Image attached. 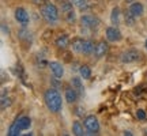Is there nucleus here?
Here are the masks:
<instances>
[{"label": "nucleus", "mask_w": 147, "mask_h": 136, "mask_svg": "<svg viewBox=\"0 0 147 136\" xmlns=\"http://www.w3.org/2000/svg\"><path fill=\"white\" fill-rule=\"evenodd\" d=\"M44 102L47 109L53 113V114H57L61 112L63 109V98L61 94L59 93L55 87H49L44 91Z\"/></svg>", "instance_id": "nucleus-1"}, {"label": "nucleus", "mask_w": 147, "mask_h": 136, "mask_svg": "<svg viewBox=\"0 0 147 136\" xmlns=\"http://www.w3.org/2000/svg\"><path fill=\"white\" fill-rule=\"evenodd\" d=\"M40 14H41L42 19L51 26H55L60 19V10L53 3H47L45 1L44 4H41Z\"/></svg>", "instance_id": "nucleus-2"}, {"label": "nucleus", "mask_w": 147, "mask_h": 136, "mask_svg": "<svg viewBox=\"0 0 147 136\" xmlns=\"http://www.w3.org/2000/svg\"><path fill=\"white\" fill-rule=\"evenodd\" d=\"M83 124H84L87 135H98L100 133V129H101L100 121H98V118L94 114L86 116L83 118Z\"/></svg>", "instance_id": "nucleus-3"}, {"label": "nucleus", "mask_w": 147, "mask_h": 136, "mask_svg": "<svg viewBox=\"0 0 147 136\" xmlns=\"http://www.w3.org/2000/svg\"><path fill=\"white\" fill-rule=\"evenodd\" d=\"M14 18L22 27H27L30 23V14L23 7H16L15 11H14Z\"/></svg>", "instance_id": "nucleus-4"}, {"label": "nucleus", "mask_w": 147, "mask_h": 136, "mask_svg": "<svg viewBox=\"0 0 147 136\" xmlns=\"http://www.w3.org/2000/svg\"><path fill=\"white\" fill-rule=\"evenodd\" d=\"M140 57H142V55H140V52L138 49H127L125 52L121 53L120 60H121V63H124V64H132V63L139 61Z\"/></svg>", "instance_id": "nucleus-5"}, {"label": "nucleus", "mask_w": 147, "mask_h": 136, "mask_svg": "<svg viewBox=\"0 0 147 136\" xmlns=\"http://www.w3.org/2000/svg\"><path fill=\"white\" fill-rule=\"evenodd\" d=\"M80 26L84 29H90V30H94L100 26V19L95 15L91 14H84L80 16Z\"/></svg>", "instance_id": "nucleus-6"}, {"label": "nucleus", "mask_w": 147, "mask_h": 136, "mask_svg": "<svg viewBox=\"0 0 147 136\" xmlns=\"http://www.w3.org/2000/svg\"><path fill=\"white\" fill-rule=\"evenodd\" d=\"M105 38L109 42H120L123 40V34H121L119 26H108L105 29Z\"/></svg>", "instance_id": "nucleus-7"}, {"label": "nucleus", "mask_w": 147, "mask_h": 136, "mask_svg": "<svg viewBox=\"0 0 147 136\" xmlns=\"http://www.w3.org/2000/svg\"><path fill=\"white\" fill-rule=\"evenodd\" d=\"M108 40H100L98 42H95V48H94V57L95 59H102L105 57L108 52H109V44H108Z\"/></svg>", "instance_id": "nucleus-8"}, {"label": "nucleus", "mask_w": 147, "mask_h": 136, "mask_svg": "<svg viewBox=\"0 0 147 136\" xmlns=\"http://www.w3.org/2000/svg\"><path fill=\"white\" fill-rule=\"evenodd\" d=\"M48 68L51 69L53 78L61 79L64 76V67L61 63H59V61H49L48 63Z\"/></svg>", "instance_id": "nucleus-9"}, {"label": "nucleus", "mask_w": 147, "mask_h": 136, "mask_svg": "<svg viewBox=\"0 0 147 136\" xmlns=\"http://www.w3.org/2000/svg\"><path fill=\"white\" fill-rule=\"evenodd\" d=\"M79 95H80V94H79L78 91L74 89L72 86H68V87H65V89H64V100L67 101L69 105L76 104Z\"/></svg>", "instance_id": "nucleus-10"}, {"label": "nucleus", "mask_w": 147, "mask_h": 136, "mask_svg": "<svg viewBox=\"0 0 147 136\" xmlns=\"http://www.w3.org/2000/svg\"><path fill=\"white\" fill-rule=\"evenodd\" d=\"M55 45H56V48L57 49H67L68 46H71V40H69L68 34H65V33H63V34H59L57 37H56V40H55Z\"/></svg>", "instance_id": "nucleus-11"}, {"label": "nucleus", "mask_w": 147, "mask_h": 136, "mask_svg": "<svg viewBox=\"0 0 147 136\" xmlns=\"http://www.w3.org/2000/svg\"><path fill=\"white\" fill-rule=\"evenodd\" d=\"M128 10L131 11V12L136 16V18H140V16H143V14H144V5H143L140 1L135 0V1L129 3V5H128Z\"/></svg>", "instance_id": "nucleus-12"}, {"label": "nucleus", "mask_w": 147, "mask_h": 136, "mask_svg": "<svg viewBox=\"0 0 147 136\" xmlns=\"http://www.w3.org/2000/svg\"><path fill=\"white\" fill-rule=\"evenodd\" d=\"M16 124H18V127L22 129V132L23 131H27L30 127H32V118L29 117V116H19L18 118H16Z\"/></svg>", "instance_id": "nucleus-13"}, {"label": "nucleus", "mask_w": 147, "mask_h": 136, "mask_svg": "<svg viewBox=\"0 0 147 136\" xmlns=\"http://www.w3.org/2000/svg\"><path fill=\"white\" fill-rule=\"evenodd\" d=\"M82 79H83L82 76H80V78H79V76H72V78H71V86H72L80 95L84 94V86H83V80H82Z\"/></svg>", "instance_id": "nucleus-14"}, {"label": "nucleus", "mask_w": 147, "mask_h": 136, "mask_svg": "<svg viewBox=\"0 0 147 136\" xmlns=\"http://www.w3.org/2000/svg\"><path fill=\"white\" fill-rule=\"evenodd\" d=\"M72 133H74V135H76V136L87 135L86 128H84V124H82L79 120H75L72 123Z\"/></svg>", "instance_id": "nucleus-15"}, {"label": "nucleus", "mask_w": 147, "mask_h": 136, "mask_svg": "<svg viewBox=\"0 0 147 136\" xmlns=\"http://www.w3.org/2000/svg\"><path fill=\"white\" fill-rule=\"evenodd\" d=\"M83 41H84L83 38H80V37H75L72 41H71V49H72V52L82 55V49H83Z\"/></svg>", "instance_id": "nucleus-16"}, {"label": "nucleus", "mask_w": 147, "mask_h": 136, "mask_svg": "<svg viewBox=\"0 0 147 136\" xmlns=\"http://www.w3.org/2000/svg\"><path fill=\"white\" fill-rule=\"evenodd\" d=\"M120 16H121V11L120 8L116 5L112 8V12H110V23L113 26H119L120 25Z\"/></svg>", "instance_id": "nucleus-17"}, {"label": "nucleus", "mask_w": 147, "mask_h": 136, "mask_svg": "<svg viewBox=\"0 0 147 136\" xmlns=\"http://www.w3.org/2000/svg\"><path fill=\"white\" fill-rule=\"evenodd\" d=\"M94 48H95V44L91 40H84L83 41V49H82V55L84 56H90L94 53Z\"/></svg>", "instance_id": "nucleus-18"}, {"label": "nucleus", "mask_w": 147, "mask_h": 136, "mask_svg": "<svg viewBox=\"0 0 147 136\" xmlns=\"http://www.w3.org/2000/svg\"><path fill=\"white\" fill-rule=\"evenodd\" d=\"M18 38H19L22 42H26V44H30V42H32V40H33L32 33L29 32L26 27H22L21 30L18 32Z\"/></svg>", "instance_id": "nucleus-19"}, {"label": "nucleus", "mask_w": 147, "mask_h": 136, "mask_svg": "<svg viewBox=\"0 0 147 136\" xmlns=\"http://www.w3.org/2000/svg\"><path fill=\"white\" fill-rule=\"evenodd\" d=\"M123 16H124V22H125V25L127 26H129V27H132L134 25H135V22H136V16L132 14L131 11L127 8L125 11H124V14H123Z\"/></svg>", "instance_id": "nucleus-20"}, {"label": "nucleus", "mask_w": 147, "mask_h": 136, "mask_svg": "<svg viewBox=\"0 0 147 136\" xmlns=\"http://www.w3.org/2000/svg\"><path fill=\"white\" fill-rule=\"evenodd\" d=\"M11 104H12V101L8 97V94H5V91H1V98H0V108H1V110H5L7 108H10Z\"/></svg>", "instance_id": "nucleus-21"}, {"label": "nucleus", "mask_w": 147, "mask_h": 136, "mask_svg": "<svg viewBox=\"0 0 147 136\" xmlns=\"http://www.w3.org/2000/svg\"><path fill=\"white\" fill-rule=\"evenodd\" d=\"M74 5L75 4L72 3V0H71V1H68V0L61 1V5H60V11H61V14L65 15V14H68V12L74 11Z\"/></svg>", "instance_id": "nucleus-22"}, {"label": "nucleus", "mask_w": 147, "mask_h": 136, "mask_svg": "<svg viewBox=\"0 0 147 136\" xmlns=\"http://www.w3.org/2000/svg\"><path fill=\"white\" fill-rule=\"evenodd\" d=\"M79 75L82 76L83 79H90L91 78V68L87 65V64H82L80 67H79Z\"/></svg>", "instance_id": "nucleus-23"}, {"label": "nucleus", "mask_w": 147, "mask_h": 136, "mask_svg": "<svg viewBox=\"0 0 147 136\" xmlns=\"http://www.w3.org/2000/svg\"><path fill=\"white\" fill-rule=\"evenodd\" d=\"M7 135L10 136H18V135H22V129L18 127V124H16V121H14V123H11V125L8 127V133Z\"/></svg>", "instance_id": "nucleus-24"}, {"label": "nucleus", "mask_w": 147, "mask_h": 136, "mask_svg": "<svg viewBox=\"0 0 147 136\" xmlns=\"http://www.w3.org/2000/svg\"><path fill=\"white\" fill-rule=\"evenodd\" d=\"M64 16V19L68 22V23H72L74 21H75V11H71V12H68V14H65V15H63Z\"/></svg>", "instance_id": "nucleus-25"}, {"label": "nucleus", "mask_w": 147, "mask_h": 136, "mask_svg": "<svg viewBox=\"0 0 147 136\" xmlns=\"http://www.w3.org/2000/svg\"><path fill=\"white\" fill-rule=\"evenodd\" d=\"M136 117L139 118V120H146V118H147V113H146V112H144L143 109H138Z\"/></svg>", "instance_id": "nucleus-26"}, {"label": "nucleus", "mask_w": 147, "mask_h": 136, "mask_svg": "<svg viewBox=\"0 0 147 136\" xmlns=\"http://www.w3.org/2000/svg\"><path fill=\"white\" fill-rule=\"evenodd\" d=\"M74 113H75V116H78V117H83L84 116V109L82 108V106H76Z\"/></svg>", "instance_id": "nucleus-27"}, {"label": "nucleus", "mask_w": 147, "mask_h": 136, "mask_svg": "<svg viewBox=\"0 0 147 136\" xmlns=\"http://www.w3.org/2000/svg\"><path fill=\"white\" fill-rule=\"evenodd\" d=\"M72 3L76 5L78 8H80L82 5H86V4H87V0H72Z\"/></svg>", "instance_id": "nucleus-28"}, {"label": "nucleus", "mask_w": 147, "mask_h": 136, "mask_svg": "<svg viewBox=\"0 0 147 136\" xmlns=\"http://www.w3.org/2000/svg\"><path fill=\"white\" fill-rule=\"evenodd\" d=\"M1 30H3V34H5V36H10V30H8V27L5 29V23H3V25H1Z\"/></svg>", "instance_id": "nucleus-29"}, {"label": "nucleus", "mask_w": 147, "mask_h": 136, "mask_svg": "<svg viewBox=\"0 0 147 136\" xmlns=\"http://www.w3.org/2000/svg\"><path fill=\"white\" fill-rule=\"evenodd\" d=\"M34 4H44L45 3V0H32Z\"/></svg>", "instance_id": "nucleus-30"}, {"label": "nucleus", "mask_w": 147, "mask_h": 136, "mask_svg": "<svg viewBox=\"0 0 147 136\" xmlns=\"http://www.w3.org/2000/svg\"><path fill=\"white\" fill-rule=\"evenodd\" d=\"M124 135H128V136H132L134 133H132L131 131H124Z\"/></svg>", "instance_id": "nucleus-31"}, {"label": "nucleus", "mask_w": 147, "mask_h": 136, "mask_svg": "<svg viewBox=\"0 0 147 136\" xmlns=\"http://www.w3.org/2000/svg\"><path fill=\"white\" fill-rule=\"evenodd\" d=\"M132 1H135V0H125V3H132Z\"/></svg>", "instance_id": "nucleus-32"}, {"label": "nucleus", "mask_w": 147, "mask_h": 136, "mask_svg": "<svg viewBox=\"0 0 147 136\" xmlns=\"http://www.w3.org/2000/svg\"><path fill=\"white\" fill-rule=\"evenodd\" d=\"M144 48H146V50H147V40H146V42H144Z\"/></svg>", "instance_id": "nucleus-33"}]
</instances>
